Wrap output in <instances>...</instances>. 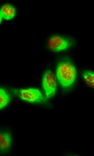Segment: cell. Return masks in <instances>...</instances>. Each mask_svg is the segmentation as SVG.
Masks as SVG:
<instances>
[{
  "mask_svg": "<svg viewBox=\"0 0 94 156\" xmlns=\"http://www.w3.org/2000/svg\"><path fill=\"white\" fill-rule=\"evenodd\" d=\"M56 77L63 89H70L75 84L77 79L76 68L69 60H62L57 65Z\"/></svg>",
  "mask_w": 94,
  "mask_h": 156,
  "instance_id": "1",
  "label": "cell"
},
{
  "mask_svg": "<svg viewBox=\"0 0 94 156\" xmlns=\"http://www.w3.org/2000/svg\"><path fill=\"white\" fill-rule=\"evenodd\" d=\"M42 87L45 97L47 99L52 98L57 90V80L54 73L50 70H47L42 77Z\"/></svg>",
  "mask_w": 94,
  "mask_h": 156,
  "instance_id": "2",
  "label": "cell"
},
{
  "mask_svg": "<svg viewBox=\"0 0 94 156\" xmlns=\"http://www.w3.org/2000/svg\"><path fill=\"white\" fill-rule=\"evenodd\" d=\"M73 45V42L70 39L59 35L51 37L48 41L49 48L53 52L56 53L67 50Z\"/></svg>",
  "mask_w": 94,
  "mask_h": 156,
  "instance_id": "3",
  "label": "cell"
},
{
  "mask_svg": "<svg viewBox=\"0 0 94 156\" xmlns=\"http://www.w3.org/2000/svg\"><path fill=\"white\" fill-rule=\"evenodd\" d=\"M17 94L22 101L27 102L37 103L45 101L42 93L36 88L22 89L17 91Z\"/></svg>",
  "mask_w": 94,
  "mask_h": 156,
  "instance_id": "4",
  "label": "cell"
},
{
  "mask_svg": "<svg viewBox=\"0 0 94 156\" xmlns=\"http://www.w3.org/2000/svg\"><path fill=\"white\" fill-rule=\"evenodd\" d=\"M12 144L11 134L7 131H0V152L4 153L8 152Z\"/></svg>",
  "mask_w": 94,
  "mask_h": 156,
  "instance_id": "5",
  "label": "cell"
},
{
  "mask_svg": "<svg viewBox=\"0 0 94 156\" xmlns=\"http://www.w3.org/2000/svg\"><path fill=\"white\" fill-rule=\"evenodd\" d=\"M1 13L2 17L5 20H10L16 15V9L14 6L9 4H5L2 6Z\"/></svg>",
  "mask_w": 94,
  "mask_h": 156,
  "instance_id": "6",
  "label": "cell"
},
{
  "mask_svg": "<svg viewBox=\"0 0 94 156\" xmlns=\"http://www.w3.org/2000/svg\"><path fill=\"white\" fill-rule=\"evenodd\" d=\"M10 101V96L8 92L3 89L0 88V110L5 108Z\"/></svg>",
  "mask_w": 94,
  "mask_h": 156,
  "instance_id": "7",
  "label": "cell"
},
{
  "mask_svg": "<svg viewBox=\"0 0 94 156\" xmlns=\"http://www.w3.org/2000/svg\"><path fill=\"white\" fill-rule=\"evenodd\" d=\"M82 77L86 84L91 87L94 86V73L90 70H87L82 73Z\"/></svg>",
  "mask_w": 94,
  "mask_h": 156,
  "instance_id": "8",
  "label": "cell"
},
{
  "mask_svg": "<svg viewBox=\"0 0 94 156\" xmlns=\"http://www.w3.org/2000/svg\"><path fill=\"white\" fill-rule=\"evenodd\" d=\"M2 18H3V17H2L1 13V11H0V23L2 21Z\"/></svg>",
  "mask_w": 94,
  "mask_h": 156,
  "instance_id": "9",
  "label": "cell"
}]
</instances>
